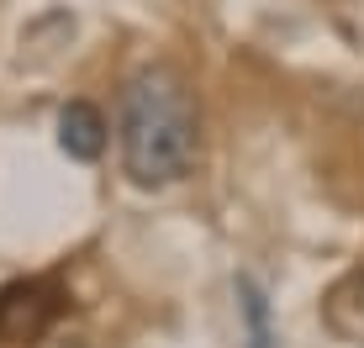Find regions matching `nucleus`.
<instances>
[{"label":"nucleus","mask_w":364,"mask_h":348,"mask_svg":"<svg viewBox=\"0 0 364 348\" xmlns=\"http://www.w3.org/2000/svg\"><path fill=\"white\" fill-rule=\"evenodd\" d=\"M117 153H122V174L137 190L180 185L196 169V153H200L196 95H191V80L164 58L137 64L122 85Z\"/></svg>","instance_id":"f257e3e1"},{"label":"nucleus","mask_w":364,"mask_h":348,"mask_svg":"<svg viewBox=\"0 0 364 348\" xmlns=\"http://www.w3.org/2000/svg\"><path fill=\"white\" fill-rule=\"evenodd\" d=\"M58 290L48 280H16L0 290V343H32L53 322Z\"/></svg>","instance_id":"f03ea898"},{"label":"nucleus","mask_w":364,"mask_h":348,"mask_svg":"<svg viewBox=\"0 0 364 348\" xmlns=\"http://www.w3.org/2000/svg\"><path fill=\"white\" fill-rule=\"evenodd\" d=\"M58 148L74 158V164H95L106 153V116L90 101H69L58 111Z\"/></svg>","instance_id":"7ed1b4c3"},{"label":"nucleus","mask_w":364,"mask_h":348,"mask_svg":"<svg viewBox=\"0 0 364 348\" xmlns=\"http://www.w3.org/2000/svg\"><path fill=\"white\" fill-rule=\"evenodd\" d=\"M328 327L348 343H364V269H354V275L328 295Z\"/></svg>","instance_id":"20e7f679"},{"label":"nucleus","mask_w":364,"mask_h":348,"mask_svg":"<svg viewBox=\"0 0 364 348\" xmlns=\"http://www.w3.org/2000/svg\"><path fill=\"white\" fill-rule=\"evenodd\" d=\"M237 317H243L248 348H274V327H269V295L254 275H237Z\"/></svg>","instance_id":"39448f33"}]
</instances>
